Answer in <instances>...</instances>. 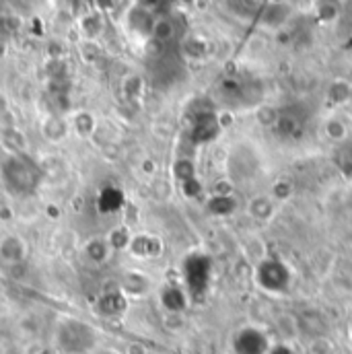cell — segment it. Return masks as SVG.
Returning <instances> with one entry per match:
<instances>
[{"label": "cell", "instance_id": "1", "mask_svg": "<svg viewBox=\"0 0 352 354\" xmlns=\"http://www.w3.org/2000/svg\"><path fill=\"white\" fill-rule=\"evenodd\" d=\"M256 282L266 292L282 295L290 286V270L278 258H268L262 260L256 268Z\"/></svg>", "mask_w": 352, "mask_h": 354}, {"label": "cell", "instance_id": "2", "mask_svg": "<svg viewBox=\"0 0 352 354\" xmlns=\"http://www.w3.org/2000/svg\"><path fill=\"white\" fill-rule=\"evenodd\" d=\"M58 344L68 354H81L93 344V330L87 324L64 322L58 328Z\"/></svg>", "mask_w": 352, "mask_h": 354}, {"label": "cell", "instance_id": "3", "mask_svg": "<svg viewBox=\"0 0 352 354\" xmlns=\"http://www.w3.org/2000/svg\"><path fill=\"white\" fill-rule=\"evenodd\" d=\"M270 348H272V344H270V338L266 336V332H262L260 328H254V326L241 328L233 338V353L235 354H268Z\"/></svg>", "mask_w": 352, "mask_h": 354}, {"label": "cell", "instance_id": "4", "mask_svg": "<svg viewBox=\"0 0 352 354\" xmlns=\"http://www.w3.org/2000/svg\"><path fill=\"white\" fill-rule=\"evenodd\" d=\"M187 288L194 295H204L210 282V260L206 256H189L183 264Z\"/></svg>", "mask_w": 352, "mask_h": 354}, {"label": "cell", "instance_id": "5", "mask_svg": "<svg viewBox=\"0 0 352 354\" xmlns=\"http://www.w3.org/2000/svg\"><path fill=\"white\" fill-rule=\"evenodd\" d=\"M128 250H130V254H134L136 258H153V256L159 254L161 245H159V239H155V237L138 235V237H132Z\"/></svg>", "mask_w": 352, "mask_h": 354}, {"label": "cell", "instance_id": "6", "mask_svg": "<svg viewBox=\"0 0 352 354\" xmlns=\"http://www.w3.org/2000/svg\"><path fill=\"white\" fill-rule=\"evenodd\" d=\"M0 258L8 264H17L25 258V245L19 237H6L0 243Z\"/></svg>", "mask_w": 352, "mask_h": 354}, {"label": "cell", "instance_id": "7", "mask_svg": "<svg viewBox=\"0 0 352 354\" xmlns=\"http://www.w3.org/2000/svg\"><path fill=\"white\" fill-rule=\"evenodd\" d=\"M85 254L89 256V260H93L95 264H103V262L109 258V254H111V245H109L107 239L95 237V239H91L87 243Z\"/></svg>", "mask_w": 352, "mask_h": 354}, {"label": "cell", "instance_id": "8", "mask_svg": "<svg viewBox=\"0 0 352 354\" xmlns=\"http://www.w3.org/2000/svg\"><path fill=\"white\" fill-rule=\"evenodd\" d=\"M212 214H231L235 210V200L229 194H214L208 202Z\"/></svg>", "mask_w": 352, "mask_h": 354}, {"label": "cell", "instance_id": "9", "mask_svg": "<svg viewBox=\"0 0 352 354\" xmlns=\"http://www.w3.org/2000/svg\"><path fill=\"white\" fill-rule=\"evenodd\" d=\"M163 307L172 313H179L185 309V295L179 288H167L163 292Z\"/></svg>", "mask_w": 352, "mask_h": 354}, {"label": "cell", "instance_id": "10", "mask_svg": "<svg viewBox=\"0 0 352 354\" xmlns=\"http://www.w3.org/2000/svg\"><path fill=\"white\" fill-rule=\"evenodd\" d=\"M111 250H126L132 241V235L126 227H118L115 231H111V235L107 237Z\"/></svg>", "mask_w": 352, "mask_h": 354}, {"label": "cell", "instance_id": "11", "mask_svg": "<svg viewBox=\"0 0 352 354\" xmlns=\"http://www.w3.org/2000/svg\"><path fill=\"white\" fill-rule=\"evenodd\" d=\"M317 10H319V17L324 19V21H332L338 12H340V4L334 0V2H328V0H322L319 4H317Z\"/></svg>", "mask_w": 352, "mask_h": 354}, {"label": "cell", "instance_id": "12", "mask_svg": "<svg viewBox=\"0 0 352 354\" xmlns=\"http://www.w3.org/2000/svg\"><path fill=\"white\" fill-rule=\"evenodd\" d=\"M176 176L181 179V183L183 181H189V179H194V167H192V163L189 161H179L176 165Z\"/></svg>", "mask_w": 352, "mask_h": 354}, {"label": "cell", "instance_id": "13", "mask_svg": "<svg viewBox=\"0 0 352 354\" xmlns=\"http://www.w3.org/2000/svg\"><path fill=\"white\" fill-rule=\"evenodd\" d=\"M268 354H295L293 353V348H288V346H284V344H278V346H272Z\"/></svg>", "mask_w": 352, "mask_h": 354}, {"label": "cell", "instance_id": "14", "mask_svg": "<svg viewBox=\"0 0 352 354\" xmlns=\"http://www.w3.org/2000/svg\"><path fill=\"white\" fill-rule=\"evenodd\" d=\"M128 354H147V351H145V346H140V344H130V346H128Z\"/></svg>", "mask_w": 352, "mask_h": 354}, {"label": "cell", "instance_id": "15", "mask_svg": "<svg viewBox=\"0 0 352 354\" xmlns=\"http://www.w3.org/2000/svg\"><path fill=\"white\" fill-rule=\"evenodd\" d=\"M351 336H352V322H351Z\"/></svg>", "mask_w": 352, "mask_h": 354}, {"label": "cell", "instance_id": "16", "mask_svg": "<svg viewBox=\"0 0 352 354\" xmlns=\"http://www.w3.org/2000/svg\"><path fill=\"white\" fill-rule=\"evenodd\" d=\"M103 354H113V353H103Z\"/></svg>", "mask_w": 352, "mask_h": 354}]
</instances>
